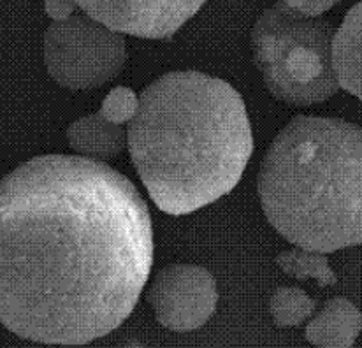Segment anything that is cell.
Returning <instances> with one entry per match:
<instances>
[{"mask_svg": "<svg viewBox=\"0 0 362 348\" xmlns=\"http://www.w3.org/2000/svg\"><path fill=\"white\" fill-rule=\"evenodd\" d=\"M153 266L132 181L83 155H39L0 188V320L23 340L86 345L118 329Z\"/></svg>", "mask_w": 362, "mask_h": 348, "instance_id": "cell-1", "label": "cell"}, {"mask_svg": "<svg viewBox=\"0 0 362 348\" xmlns=\"http://www.w3.org/2000/svg\"><path fill=\"white\" fill-rule=\"evenodd\" d=\"M129 151L158 209L188 215L206 208L234 190L252 158L245 100L220 78L168 72L139 93Z\"/></svg>", "mask_w": 362, "mask_h": 348, "instance_id": "cell-2", "label": "cell"}, {"mask_svg": "<svg viewBox=\"0 0 362 348\" xmlns=\"http://www.w3.org/2000/svg\"><path fill=\"white\" fill-rule=\"evenodd\" d=\"M267 222L288 243L332 253L362 243V129L298 115L278 132L257 178Z\"/></svg>", "mask_w": 362, "mask_h": 348, "instance_id": "cell-3", "label": "cell"}, {"mask_svg": "<svg viewBox=\"0 0 362 348\" xmlns=\"http://www.w3.org/2000/svg\"><path fill=\"white\" fill-rule=\"evenodd\" d=\"M336 28L276 2L252 30L253 62L274 99L291 106H315L341 88L332 64Z\"/></svg>", "mask_w": 362, "mask_h": 348, "instance_id": "cell-4", "label": "cell"}, {"mask_svg": "<svg viewBox=\"0 0 362 348\" xmlns=\"http://www.w3.org/2000/svg\"><path fill=\"white\" fill-rule=\"evenodd\" d=\"M125 62L122 32L86 13L52 21L45 32L46 71L64 88H99L120 74Z\"/></svg>", "mask_w": 362, "mask_h": 348, "instance_id": "cell-5", "label": "cell"}, {"mask_svg": "<svg viewBox=\"0 0 362 348\" xmlns=\"http://www.w3.org/2000/svg\"><path fill=\"white\" fill-rule=\"evenodd\" d=\"M162 327L188 332L202 327L218 303L216 280L195 264H173L158 271L146 292Z\"/></svg>", "mask_w": 362, "mask_h": 348, "instance_id": "cell-6", "label": "cell"}, {"mask_svg": "<svg viewBox=\"0 0 362 348\" xmlns=\"http://www.w3.org/2000/svg\"><path fill=\"white\" fill-rule=\"evenodd\" d=\"M208 0H76L107 27L141 39H173Z\"/></svg>", "mask_w": 362, "mask_h": 348, "instance_id": "cell-7", "label": "cell"}, {"mask_svg": "<svg viewBox=\"0 0 362 348\" xmlns=\"http://www.w3.org/2000/svg\"><path fill=\"white\" fill-rule=\"evenodd\" d=\"M67 143L83 157L103 162L111 161L129 148V125L111 122L99 110L69 125Z\"/></svg>", "mask_w": 362, "mask_h": 348, "instance_id": "cell-8", "label": "cell"}, {"mask_svg": "<svg viewBox=\"0 0 362 348\" xmlns=\"http://www.w3.org/2000/svg\"><path fill=\"white\" fill-rule=\"evenodd\" d=\"M362 331V313L346 297H332L308 322L304 338L315 347L349 348Z\"/></svg>", "mask_w": 362, "mask_h": 348, "instance_id": "cell-9", "label": "cell"}, {"mask_svg": "<svg viewBox=\"0 0 362 348\" xmlns=\"http://www.w3.org/2000/svg\"><path fill=\"white\" fill-rule=\"evenodd\" d=\"M332 64L339 86L362 100V2L356 4L336 28Z\"/></svg>", "mask_w": 362, "mask_h": 348, "instance_id": "cell-10", "label": "cell"}, {"mask_svg": "<svg viewBox=\"0 0 362 348\" xmlns=\"http://www.w3.org/2000/svg\"><path fill=\"white\" fill-rule=\"evenodd\" d=\"M274 262L285 274L296 280H315L320 287L336 285L338 282L334 271L329 266L327 253L317 252V250L296 246V248L281 252Z\"/></svg>", "mask_w": 362, "mask_h": 348, "instance_id": "cell-11", "label": "cell"}, {"mask_svg": "<svg viewBox=\"0 0 362 348\" xmlns=\"http://www.w3.org/2000/svg\"><path fill=\"white\" fill-rule=\"evenodd\" d=\"M269 311L278 327H296L313 315L315 301L298 287H280L271 297Z\"/></svg>", "mask_w": 362, "mask_h": 348, "instance_id": "cell-12", "label": "cell"}, {"mask_svg": "<svg viewBox=\"0 0 362 348\" xmlns=\"http://www.w3.org/2000/svg\"><path fill=\"white\" fill-rule=\"evenodd\" d=\"M139 110V95L129 86H117L103 100L100 111L115 123H130Z\"/></svg>", "mask_w": 362, "mask_h": 348, "instance_id": "cell-13", "label": "cell"}, {"mask_svg": "<svg viewBox=\"0 0 362 348\" xmlns=\"http://www.w3.org/2000/svg\"><path fill=\"white\" fill-rule=\"evenodd\" d=\"M281 2H285L288 7L299 11V13L306 14V16L317 18L327 13L329 9H332L341 0H281Z\"/></svg>", "mask_w": 362, "mask_h": 348, "instance_id": "cell-14", "label": "cell"}, {"mask_svg": "<svg viewBox=\"0 0 362 348\" xmlns=\"http://www.w3.org/2000/svg\"><path fill=\"white\" fill-rule=\"evenodd\" d=\"M78 7L76 0H45V11L52 21L67 20Z\"/></svg>", "mask_w": 362, "mask_h": 348, "instance_id": "cell-15", "label": "cell"}]
</instances>
